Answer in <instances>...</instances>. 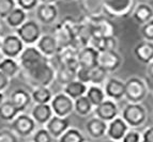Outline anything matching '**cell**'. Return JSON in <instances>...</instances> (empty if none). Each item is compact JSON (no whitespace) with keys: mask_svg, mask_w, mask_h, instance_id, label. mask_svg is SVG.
<instances>
[{"mask_svg":"<svg viewBox=\"0 0 153 142\" xmlns=\"http://www.w3.org/2000/svg\"><path fill=\"white\" fill-rule=\"evenodd\" d=\"M91 30V38H111L115 36V25L109 18L105 17L104 14L93 18H88Z\"/></svg>","mask_w":153,"mask_h":142,"instance_id":"cell-5","label":"cell"},{"mask_svg":"<svg viewBox=\"0 0 153 142\" xmlns=\"http://www.w3.org/2000/svg\"><path fill=\"white\" fill-rule=\"evenodd\" d=\"M88 86L87 84H82L78 80H73L71 82H69L68 84H65L63 88V93L66 94L70 98H72L73 101H75L76 98L80 96H84L86 92H87Z\"/></svg>","mask_w":153,"mask_h":142,"instance_id":"cell-25","label":"cell"},{"mask_svg":"<svg viewBox=\"0 0 153 142\" xmlns=\"http://www.w3.org/2000/svg\"><path fill=\"white\" fill-rule=\"evenodd\" d=\"M141 140L143 142H153V126H150L143 132L141 135Z\"/></svg>","mask_w":153,"mask_h":142,"instance_id":"cell-43","label":"cell"},{"mask_svg":"<svg viewBox=\"0 0 153 142\" xmlns=\"http://www.w3.org/2000/svg\"><path fill=\"white\" fill-rule=\"evenodd\" d=\"M25 45L16 34H8L2 38L1 42V53L4 58H18Z\"/></svg>","mask_w":153,"mask_h":142,"instance_id":"cell-10","label":"cell"},{"mask_svg":"<svg viewBox=\"0 0 153 142\" xmlns=\"http://www.w3.org/2000/svg\"><path fill=\"white\" fill-rule=\"evenodd\" d=\"M78 5L87 18L103 15V0H78Z\"/></svg>","mask_w":153,"mask_h":142,"instance_id":"cell-19","label":"cell"},{"mask_svg":"<svg viewBox=\"0 0 153 142\" xmlns=\"http://www.w3.org/2000/svg\"><path fill=\"white\" fill-rule=\"evenodd\" d=\"M9 101L17 109V111L22 113L27 109V107L30 105L32 99H31V95L30 93H28V91H26L25 89H22V88H18L11 93Z\"/></svg>","mask_w":153,"mask_h":142,"instance_id":"cell-18","label":"cell"},{"mask_svg":"<svg viewBox=\"0 0 153 142\" xmlns=\"http://www.w3.org/2000/svg\"><path fill=\"white\" fill-rule=\"evenodd\" d=\"M36 129V123L31 115L26 113H19L11 122V130L21 138H27Z\"/></svg>","mask_w":153,"mask_h":142,"instance_id":"cell-8","label":"cell"},{"mask_svg":"<svg viewBox=\"0 0 153 142\" xmlns=\"http://www.w3.org/2000/svg\"><path fill=\"white\" fill-rule=\"evenodd\" d=\"M1 42H2V38L0 36V51H1Z\"/></svg>","mask_w":153,"mask_h":142,"instance_id":"cell-48","label":"cell"},{"mask_svg":"<svg viewBox=\"0 0 153 142\" xmlns=\"http://www.w3.org/2000/svg\"><path fill=\"white\" fill-rule=\"evenodd\" d=\"M58 142H86V138L79 129L70 127L69 129L59 138Z\"/></svg>","mask_w":153,"mask_h":142,"instance_id":"cell-34","label":"cell"},{"mask_svg":"<svg viewBox=\"0 0 153 142\" xmlns=\"http://www.w3.org/2000/svg\"><path fill=\"white\" fill-rule=\"evenodd\" d=\"M55 67L49 62V59L47 62H44L41 65H39L34 70L27 73V76L32 86L36 87H48L53 84L55 80Z\"/></svg>","mask_w":153,"mask_h":142,"instance_id":"cell-2","label":"cell"},{"mask_svg":"<svg viewBox=\"0 0 153 142\" xmlns=\"http://www.w3.org/2000/svg\"><path fill=\"white\" fill-rule=\"evenodd\" d=\"M147 73H148V76L153 80V61L148 64V67H147Z\"/></svg>","mask_w":153,"mask_h":142,"instance_id":"cell-45","label":"cell"},{"mask_svg":"<svg viewBox=\"0 0 153 142\" xmlns=\"http://www.w3.org/2000/svg\"><path fill=\"white\" fill-rule=\"evenodd\" d=\"M121 142H141V135L135 129H128Z\"/></svg>","mask_w":153,"mask_h":142,"instance_id":"cell-42","label":"cell"},{"mask_svg":"<svg viewBox=\"0 0 153 142\" xmlns=\"http://www.w3.org/2000/svg\"><path fill=\"white\" fill-rule=\"evenodd\" d=\"M104 142H115V141H112V140L108 139V140H106V141H104Z\"/></svg>","mask_w":153,"mask_h":142,"instance_id":"cell-49","label":"cell"},{"mask_svg":"<svg viewBox=\"0 0 153 142\" xmlns=\"http://www.w3.org/2000/svg\"><path fill=\"white\" fill-rule=\"evenodd\" d=\"M132 16L137 24L143 25L153 18V9L147 3H139L135 7Z\"/></svg>","mask_w":153,"mask_h":142,"instance_id":"cell-24","label":"cell"},{"mask_svg":"<svg viewBox=\"0 0 153 142\" xmlns=\"http://www.w3.org/2000/svg\"><path fill=\"white\" fill-rule=\"evenodd\" d=\"M77 61H78L79 67H86V69H93L97 66L99 60V51L92 46H85L84 48L77 53Z\"/></svg>","mask_w":153,"mask_h":142,"instance_id":"cell-14","label":"cell"},{"mask_svg":"<svg viewBox=\"0 0 153 142\" xmlns=\"http://www.w3.org/2000/svg\"><path fill=\"white\" fill-rule=\"evenodd\" d=\"M54 115L49 104H36L31 111V118L36 124L45 125Z\"/></svg>","mask_w":153,"mask_h":142,"instance_id":"cell-22","label":"cell"},{"mask_svg":"<svg viewBox=\"0 0 153 142\" xmlns=\"http://www.w3.org/2000/svg\"><path fill=\"white\" fill-rule=\"evenodd\" d=\"M30 95L31 99L36 104H49L54 96L48 87H36Z\"/></svg>","mask_w":153,"mask_h":142,"instance_id":"cell-28","label":"cell"},{"mask_svg":"<svg viewBox=\"0 0 153 142\" xmlns=\"http://www.w3.org/2000/svg\"><path fill=\"white\" fill-rule=\"evenodd\" d=\"M63 1H66V2H70V1H73V0H63Z\"/></svg>","mask_w":153,"mask_h":142,"instance_id":"cell-50","label":"cell"},{"mask_svg":"<svg viewBox=\"0 0 153 142\" xmlns=\"http://www.w3.org/2000/svg\"><path fill=\"white\" fill-rule=\"evenodd\" d=\"M19 65L26 73H29L44 62H47L48 58H46L41 53V51L36 48V46H27L24 48L19 55Z\"/></svg>","mask_w":153,"mask_h":142,"instance_id":"cell-3","label":"cell"},{"mask_svg":"<svg viewBox=\"0 0 153 142\" xmlns=\"http://www.w3.org/2000/svg\"><path fill=\"white\" fill-rule=\"evenodd\" d=\"M19 71H21V65L15 59L4 58L0 61V72L9 79L17 76Z\"/></svg>","mask_w":153,"mask_h":142,"instance_id":"cell-27","label":"cell"},{"mask_svg":"<svg viewBox=\"0 0 153 142\" xmlns=\"http://www.w3.org/2000/svg\"><path fill=\"white\" fill-rule=\"evenodd\" d=\"M36 48L46 58H53L60 51L56 38L51 34H42L36 42Z\"/></svg>","mask_w":153,"mask_h":142,"instance_id":"cell-15","label":"cell"},{"mask_svg":"<svg viewBox=\"0 0 153 142\" xmlns=\"http://www.w3.org/2000/svg\"><path fill=\"white\" fill-rule=\"evenodd\" d=\"M19 112L10 101H3L0 105V119L4 122H12L17 117Z\"/></svg>","mask_w":153,"mask_h":142,"instance_id":"cell-32","label":"cell"},{"mask_svg":"<svg viewBox=\"0 0 153 142\" xmlns=\"http://www.w3.org/2000/svg\"><path fill=\"white\" fill-rule=\"evenodd\" d=\"M106 77H107V72L101 66L97 65L90 70V84H94V86L103 84Z\"/></svg>","mask_w":153,"mask_h":142,"instance_id":"cell-35","label":"cell"},{"mask_svg":"<svg viewBox=\"0 0 153 142\" xmlns=\"http://www.w3.org/2000/svg\"><path fill=\"white\" fill-rule=\"evenodd\" d=\"M121 63H122V58L116 50H106L99 53L97 65L103 67L107 73L117 71L120 67Z\"/></svg>","mask_w":153,"mask_h":142,"instance_id":"cell-11","label":"cell"},{"mask_svg":"<svg viewBox=\"0 0 153 142\" xmlns=\"http://www.w3.org/2000/svg\"><path fill=\"white\" fill-rule=\"evenodd\" d=\"M9 84H10V79L0 72V92L4 91V90L8 88Z\"/></svg>","mask_w":153,"mask_h":142,"instance_id":"cell-44","label":"cell"},{"mask_svg":"<svg viewBox=\"0 0 153 142\" xmlns=\"http://www.w3.org/2000/svg\"><path fill=\"white\" fill-rule=\"evenodd\" d=\"M0 142H18V137L11 129H1Z\"/></svg>","mask_w":153,"mask_h":142,"instance_id":"cell-41","label":"cell"},{"mask_svg":"<svg viewBox=\"0 0 153 142\" xmlns=\"http://www.w3.org/2000/svg\"><path fill=\"white\" fill-rule=\"evenodd\" d=\"M92 110H93V106L91 105L89 99L86 97V95L78 97L74 101V111L78 115L86 117V115L91 113Z\"/></svg>","mask_w":153,"mask_h":142,"instance_id":"cell-33","label":"cell"},{"mask_svg":"<svg viewBox=\"0 0 153 142\" xmlns=\"http://www.w3.org/2000/svg\"><path fill=\"white\" fill-rule=\"evenodd\" d=\"M106 130L107 123L97 118H92L86 123V132L93 139H100L106 136Z\"/></svg>","mask_w":153,"mask_h":142,"instance_id":"cell-23","label":"cell"},{"mask_svg":"<svg viewBox=\"0 0 153 142\" xmlns=\"http://www.w3.org/2000/svg\"><path fill=\"white\" fill-rule=\"evenodd\" d=\"M54 115L61 118H69V115L74 111V101L70 98L66 94L58 93L53 96L49 103Z\"/></svg>","mask_w":153,"mask_h":142,"instance_id":"cell-9","label":"cell"},{"mask_svg":"<svg viewBox=\"0 0 153 142\" xmlns=\"http://www.w3.org/2000/svg\"><path fill=\"white\" fill-rule=\"evenodd\" d=\"M141 142H143V140H141Z\"/></svg>","mask_w":153,"mask_h":142,"instance_id":"cell-51","label":"cell"},{"mask_svg":"<svg viewBox=\"0 0 153 142\" xmlns=\"http://www.w3.org/2000/svg\"><path fill=\"white\" fill-rule=\"evenodd\" d=\"M136 0H103V14L110 18L122 19L132 15Z\"/></svg>","mask_w":153,"mask_h":142,"instance_id":"cell-1","label":"cell"},{"mask_svg":"<svg viewBox=\"0 0 153 142\" xmlns=\"http://www.w3.org/2000/svg\"><path fill=\"white\" fill-rule=\"evenodd\" d=\"M94 113L95 118L107 123L118 117L119 109L112 99H105L94 108Z\"/></svg>","mask_w":153,"mask_h":142,"instance_id":"cell-12","label":"cell"},{"mask_svg":"<svg viewBox=\"0 0 153 142\" xmlns=\"http://www.w3.org/2000/svg\"><path fill=\"white\" fill-rule=\"evenodd\" d=\"M3 101H4V95H3L2 92H0V105L2 104Z\"/></svg>","mask_w":153,"mask_h":142,"instance_id":"cell-47","label":"cell"},{"mask_svg":"<svg viewBox=\"0 0 153 142\" xmlns=\"http://www.w3.org/2000/svg\"><path fill=\"white\" fill-rule=\"evenodd\" d=\"M85 95L89 99V101L93 107H97L103 101H105L104 90L102 88H100L99 86H94V84H91L90 87H88L87 92Z\"/></svg>","mask_w":153,"mask_h":142,"instance_id":"cell-31","label":"cell"},{"mask_svg":"<svg viewBox=\"0 0 153 142\" xmlns=\"http://www.w3.org/2000/svg\"><path fill=\"white\" fill-rule=\"evenodd\" d=\"M148 93L146 82L139 77H131L124 82V96L134 104H139Z\"/></svg>","mask_w":153,"mask_h":142,"instance_id":"cell-4","label":"cell"},{"mask_svg":"<svg viewBox=\"0 0 153 142\" xmlns=\"http://www.w3.org/2000/svg\"><path fill=\"white\" fill-rule=\"evenodd\" d=\"M140 33L145 41H149V42H153V18L149 20L148 23L141 25Z\"/></svg>","mask_w":153,"mask_h":142,"instance_id":"cell-38","label":"cell"},{"mask_svg":"<svg viewBox=\"0 0 153 142\" xmlns=\"http://www.w3.org/2000/svg\"><path fill=\"white\" fill-rule=\"evenodd\" d=\"M55 79L61 84H68L71 81L76 79V71L68 67L66 65H60L57 67L55 73Z\"/></svg>","mask_w":153,"mask_h":142,"instance_id":"cell-30","label":"cell"},{"mask_svg":"<svg viewBox=\"0 0 153 142\" xmlns=\"http://www.w3.org/2000/svg\"><path fill=\"white\" fill-rule=\"evenodd\" d=\"M128 129H130V127H128V124L123 121L122 118L117 117L107 124L106 136H107L110 140H112V141H115V142L121 141Z\"/></svg>","mask_w":153,"mask_h":142,"instance_id":"cell-17","label":"cell"},{"mask_svg":"<svg viewBox=\"0 0 153 142\" xmlns=\"http://www.w3.org/2000/svg\"><path fill=\"white\" fill-rule=\"evenodd\" d=\"M121 118L128 127L137 128L141 126L147 120V111L145 107L141 106L140 104L130 103L123 108Z\"/></svg>","mask_w":153,"mask_h":142,"instance_id":"cell-6","label":"cell"},{"mask_svg":"<svg viewBox=\"0 0 153 142\" xmlns=\"http://www.w3.org/2000/svg\"><path fill=\"white\" fill-rule=\"evenodd\" d=\"M16 36L21 38L24 45L32 46L36 44L39 38L42 36L41 27L36 20H26L22 26L16 29Z\"/></svg>","mask_w":153,"mask_h":142,"instance_id":"cell-7","label":"cell"},{"mask_svg":"<svg viewBox=\"0 0 153 142\" xmlns=\"http://www.w3.org/2000/svg\"><path fill=\"white\" fill-rule=\"evenodd\" d=\"M57 0H39V3H48V4H55Z\"/></svg>","mask_w":153,"mask_h":142,"instance_id":"cell-46","label":"cell"},{"mask_svg":"<svg viewBox=\"0 0 153 142\" xmlns=\"http://www.w3.org/2000/svg\"><path fill=\"white\" fill-rule=\"evenodd\" d=\"M16 8L15 0H0V18H7V16Z\"/></svg>","mask_w":153,"mask_h":142,"instance_id":"cell-36","label":"cell"},{"mask_svg":"<svg viewBox=\"0 0 153 142\" xmlns=\"http://www.w3.org/2000/svg\"><path fill=\"white\" fill-rule=\"evenodd\" d=\"M105 96H108L112 101H117L124 97V82L120 79L109 78L105 84Z\"/></svg>","mask_w":153,"mask_h":142,"instance_id":"cell-20","label":"cell"},{"mask_svg":"<svg viewBox=\"0 0 153 142\" xmlns=\"http://www.w3.org/2000/svg\"><path fill=\"white\" fill-rule=\"evenodd\" d=\"M26 20H27V12H25L18 7H16L5 18V21H7L9 27L15 29H17L19 26L23 25Z\"/></svg>","mask_w":153,"mask_h":142,"instance_id":"cell-29","label":"cell"},{"mask_svg":"<svg viewBox=\"0 0 153 142\" xmlns=\"http://www.w3.org/2000/svg\"><path fill=\"white\" fill-rule=\"evenodd\" d=\"M134 55L139 62L148 65L153 61V42L143 41L134 48Z\"/></svg>","mask_w":153,"mask_h":142,"instance_id":"cell-21","label":"cell"},{"mask_svg":"<svg viewBox=\"0 0 153 142\" xmlns=\"http://www.w3.org/2000/svg\"><path fill=\"white\" fill-rule=\"evenodd\" d=\"M89 44L93 48L97 49L99 53L106 50H116L118 47V41L115 36H111V38H91Z\"/></svg>","mask_w":153,"mask_h":142,"instance_id":"cell-26","label":"cell"},{"mask_svg":"<svg viewBox=\"0 0 153 142\" xmlns=\"http://www.w3.org/2000/svg\"><path fill=\"white\" fill-rule=\"evenodd\" d=\"M32 136V142H53L54 138L51 137L46 128H39L36 129V132H33Z\"/></svg>","mask_w":153,"mask_h":142,"instance_id":"cell-37","label":"cell"},{"mask_svg":"<svg viewBox=\"0 0 153 142\" xmlns=\"http://www.w3.org/2000/svg\"><path fill=\"white\" fill-rule=\"evenodd\" d=\"M36 18L43 25H51L58 17V9L55 4L39 3L36 8Z\"/></svg>","mask_w":153,"mask_h":142,"instance_id":"cell-16","label":"cell"},{"mask_svg":"<svg viewBox=\"0 0 153 142\" xmlns=\"http://www.w3.org/2000/svg\"><path fill=\"white\" fill-rule=\"evenodd\" d=\"M16 7L21 8L25 12L32 11L39 5V0H15Z\"/></svg>","mask_w":153,"mask_h":142,"instance_id":"cell-39","label":"cell"},{"mask_svg":"<svg viewBox=\"0 0 153 142\" xmlns=\"http://www.w3.org/2000/svg\"><path fill=\"white\" fill-rule=\"evenodd\" d=\"M76 80L85 84H90V70L86 67H78L76 71Z\"/></svg>","mask_w":153,"mask_h":142,"instance_id":"cell-40","label":"cell"},{"mask_svg":"<svg viewBox=\"0 0 153 142\" xmlns=\"http://www.w3.org/2000/svg\"><path fill=\"white\" fill-rule=\"evenodd\" d=\"M70 126H71V122L69 118H61L57 115H53L51 119L45 124L46 130L51 134L54 139H59L69 129Z\"/></svg>","mask_w":153,"mask_h":142,"instance_id":"cell-13","label":"cell"}]
</instances>
